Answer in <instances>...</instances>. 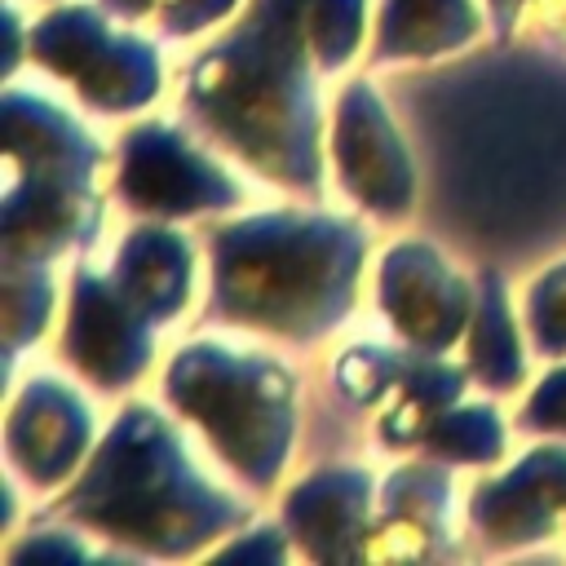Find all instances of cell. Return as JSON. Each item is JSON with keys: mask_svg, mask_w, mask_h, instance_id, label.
Returning a JSON list of instances; mask_svg holds the SVG:
<instances>
[{"mask_svg": "<svg viewBox=\"0 0 566 566\" xmlns=\"http://www.w3.org/2000/svg\"><path fill=\"white\" fill-rule=\"evenodd\" d=\"M88 433H93V420L84 402L62 380L35 376L9 407L4 447H9L13 469L35 491H49L80 464Z\"/></svg>", "mask_w": 566, "mask_h": 566, "instance_id": "13", "label": "cell"}, {"mask_svg": "<svg viewBox=\"0 0 566 566\" xmlns=\"http://www.w3.org/2000/svg\"><path fill=\"white\" fill-rule=\"evenodd\" d=\"M416 354L407 349H380V345H354L336 358V389L345 394V402L354 407H371V402H385L398 380L407 376Z\"/></svg>", "mask_w": 566, "mask_h": 566, "instance_id": "23", "label": "cell"}, {"mask_svg": "<svg viewBox=\"0 0 566 566\" xmlns=\"http://www.w3.org/2000/svg\"><path fill=\"white\" fill-rule=\"evenodd\" d=\"M217 557H248V562H283L287 557V539L279 526H256L252 535L226 544Z\"/></svg>", "mask_w": 566, "mask_h": 566, "instance_id": "29", "label": "cell"}, {"mask_svg": "<svg viewBox=\"0 0 566 566\" xmlns=\"http://www.w3.org/2000/svg\"><path fill=\"white\" fill-rule=\"evenodd\" d=\"M168 402L195 420L217 460L252 491H270L296 433V376L265 354L186 345L164 371Z\"/></svg>", "mask_w": 566, "mask_h": 566, "instance_id": "5", "label": "cell"}, {"mask_svg": "<svg viewBox=\"0 0 566 566\" xmlns=\"http://www.w3.org/2000/svg\"><path fill=\"white\" fill-rule=\"evenodd\" d=\"M367 234L327 212H261L208 230L203 323L252 327L292 345L323 340L358 301Z\"/></svg>", "mask_w": 566, "mask_h": 566, "instance_id": "3", "label": "cell"}, {"mask_svg": "<svg viewBox=\"0 0 566 566\" xmlns=\"http://www.w3.org/2000/svg\"><path fill=\"white\" fill-rule=\"evenodd\" d=\"M84 544L71 531H35L9 548V562H84Z\"/></svg>", "mask_w": 566, "mask_h": 566, "instance_id": "28", "label": "cell"}, {"mask_svg": "<svg viewBox=\"0 0 566 566\" xmlns=\"http://www.w3.org/2000/svg\"><path fill=\"white\" fill-rule=\"evenodd\" d=\"M420 451L442 464H491L504 455V424L491 407H447L424 429Z\"/></svg>", "mask_w": 566, "mask_h": 566, "instance_id": "21", "label": "cell"}, {"mask_svg": "<svg viewBox=\"0 0 566 566\" xmlns=\"http://www.w3.org/2000/svg\"><path fill=\"white\" fill-rule=\"evenodd\" d=\"M526 332L535 354L544 358L566 354V261L526 287Z\"/></svg>", "mask_w": 566, "mask_h": 566, "instance_id": "25", "label": "cell"}, {"mask_svg": "<svg viewBox=\"0 0 566 566\" xmlns=\"http://www.w3.org/2000/svg\"><path fill=\"white\" fill-rule=\"evenodd\" d=\"M115 199L142 217H195L243 203V190L168 124H133L119 137Z\"/></svg>", "mask_w": 566, "mask_h": 566, "instance_id": "7", "label": "cell"}, {"mask_svg": "<svg viewBox=\"0 0 566 566\" xmlns=\"http://www.w3.org/2000/svg\"><path fill=\"white\" fill-rule=\"evenodd\" d=\"M49 513L93 526L146 557H190L243 526L252 509L203 482L172 424L155 407L133 402L93 451L84 478L53 500L44 517Z\"/></svg>", "mask_w": 566, "mask_h": 566, "instance_id": "4", "label": "cell"}, {"mask_svg": "<svg viewBox=\"0 0 566 566\" xmlns=\"http://www.w3.org/2000/svg\"><path fill=\"white\" fill-rule=\"evenodd\" d=\"M310 0H252L186 75V119L301 199L323 195L318 102L310 88Z\"/></svg>", "mask_w": 566, "mask_h": 566, "instance_id": "2", "label": "cell"}, {"mask_svg": "<svg viewBox=\"0 0 566 566\" xmlns=\"http://www.w3.org/2000/svg\"><path fill=\"white\" fill-rule=\"evenodd\" d=\"M371 517V473L323 464L283 500V531L314 562H349L363 553Z\"/></svg>", "mask_w": 566, "mask_h": 566, "instance_id": "14", "label": "cell"}, {"mask_svg": "<svg viewBox=\"0 0 566 566\" xmlns=\"http://www.w3.org/2000/svg\"><path fill=\"white\" fill-rule=\"evenodd\" d=\"M168 0H102V9L106 13H115V18H150V13H159Z\"/></svg>", "mask_w": 566, "mask_h": 566, "instance_id": "31", "label": "cell"}, {"mask_svg": "<svg viewBox=\"0 0 566 566\" xmlns=\"http://www.w3.org/2000/svg\"><path fill=\"white\" fill-rule=\"evenodd\" d=\"M517 429L526 433H562L566 438V367L539 380V389L517 411Z\"/></svg>", "mask_w": 566, "mask_h": 566, "instance_id": "26", "label": "cell"}, {"mask_svg": "<svg viewBox=\"0 0 566 566\" xmlns=\"http://www.w3.org/2000/svg\"><path fill=\"white\" fill-rule=\"evenodd\" d=\"M464 367L473 380H482L495 394L517 389L526 376L509 296H504V270H495V265H482V274H478V305L469 318V363Z\"/></svg>", "mask_w": 566, "mask_h": 566, "instance_id": "20", "label": "cell"}, {"mask_svg": "<svg viewBox=\"0 0 566 566\" xmlns=\"http://www.w3.org/2000/svg\"><path fill=\"white\" fill-rule=\"evenodd\" d=\"M31 57L49 75L71 80L75 93L102 115L137 111L159 93L155 44L128 31H111L88 4L53 9L40 18L31 27Z\"/></svg>", "mask_w": 566, "mask_h": 566, "instance_id": "6", "label": "cell"}, {"mask_svg": "<svg viewBox=\"0 0 566 566\" xmlns=\"http://www.w3.org/2000/svg\"><path fill=\"white\" fill-rule=\"evenodd\" d=\"M464 380H469V367H451V363H442L438 354H420V349H416L407 376H402L398 389L385 398V411H380V420H376V442H380V447H394V451L420 447L424 429L460 398Z\"/></svg>", "mask_w": 566, "mask_h": 566, "instance_id": "19", "label": "cell"}, {"mask_svg": "<svg viewBox=\"0 0 566 566\" xmlns=\"http://www.w3.org/2000/svg\"><path fill=\"white\" fill-rule=\"evenodd\" d=\"M336 172L340 190L376 212L380 221H402L416 208V164L367 80H354L336 97Z\"/></svg>", "mask_w": 566, "mask_h": 566, "instance_id": "8", "label": "cell"}, {"mask_svg": "<svg viewBox=\"0 0 566 566\" xmlns=\"http://www.w3.org/2000/svg\"><path fill=\"white\" fill-rule=\"evenodd\" d=\"M389 93L429 164V221L455 252L522 270L566 243V62L500 40Z\"/></svg>", "mask_w": 566, "mask_h": 566, "instance_id": "1", "label": "cell"}, {"mask_svg": "<svg viewBox=\"0 0 566 566\" xmlns=\"http://www.w3.org/2000/svg\"><path fill=\"white\" fill-rule=\"evenodd\" d=\"M566 509V447H535L509 473L473 486L469 526L486 553H509L553 535Z\"/></svg>", "mask_w": 566, "mask_h": 566, "instance_id": "11", "label": "cell"}, {"mask_svg": "<svg viewBox=\"0 0 566 566\" xmlns=\"http://www.w3.org/2000/svg\"><path fill=\"white\" fill-rule=\"evenodd\" d=\"M0 301H4V358H13L22 345L40 340V332L49 327V310H53V283H49L44 261L4 256V274H0Z\"/></svg>", "mask_w": 566, "mask_h": 566, "instance_id": "22", "label": "cell"}, {"mask_svg": "<svg viewBox=\"0 0 566 566\" xmlns=\"http://www.w3.org/2000/svg\"><path fill=\"white\" fill-rule=\"evenodd\" d=\"M150 318L115 287V279L80 265L71 274V310L62 358L97 389H128L150 363Z\"/></svg>", "mask_w": 566, "mask_h": 566, "instance_id": "10", "label": "cell"}, {"mask_svg": "<svg viewBox=\"0 0 566 566\" xmlns=\"http://www.w3.org/2000/svg\"><path fill=\"white\" fill-rule=\"evenodd\" d=\"M526 9V0H491V22H495V40H509L517 13Z\"/></svg>", "mask_w": 566, "mask_h": 566, "instance_id": "32", "label": "cell"}, {"mask_svg": "<svg viewBox=\"0 0 566 566\" xmlns=\"http://www.w3.org/2000/svg\"><path fill=\"white\" fill-rule=\"evenodd\" d=\"M190 243L168 226H133L115 252V287L150 318L172 323L190 301Z\"/></svg>", "mask_w": 566, "mask_h": 566, "instance_id": "17", "label": "cell"}, {"mask_svg": "<svg viewBox=\"0 0 566 566\" xmlns=\"http://www.w3.org/2000/svg\"><path fill=\"white\" fill-rule=\"evenodd\" d=\"M473 0H385L380 27L371 44V62H402V57H438L478 35Z\"/></svg>", "mask_w": 566, "mask_h": 566, "instance_id": "18", "label": "cell"}, {"mask_svg": "<svg viewBox=\"0 0 566 566\" xmlns=\"http://www.w3.org/2000/svg\"><path fill=\"white\" fill-rule=\"evenodd\" d=\"M4 256L53 261L71 248H88L102 230V199L88 181L62 177H13L0 203Z\"/></svg>", "mask_w": 566, "mask_h": 566, "instance_id": "12", "label": "cell"}, {"mask_svg": "<svg viewBox=\"0 0 566 566\" xmlns=\"http://www.w3.org/2000/svg\"><path fill=\"white\" fill-rule=\"evenodd\" d=\"M230 9H234V0H168L155 13V22L164 35H195L212 22H221Z\"/></svg>", "mask_w": 566, "mask_h": 566, "instance_id": "27", "label": "cell"}, {"mask_svg": "<svg viewBox=\"0 0 566 566\" xmlns=\"http://www.w3.org/2000/svg\"><path fill=\"white\" fill-rule=\"evenodd\" d=\"M380 314L394 332L420 354H447L473 318L478 292L442 261V252L424 239L394 243L380 261L376 283Z\"/></svg>", "mask_w": 566, "mask_h": 566, "instance_id": "9", "label": "cell"}, {"mask_svg": "<svg viewBox=\"0 0 566 566\" xmlns=\"http://www.w3.org/2000/svg\"><path fill=\"white\" fill-rule=\"evenodd\" d=\"M447 495H451V478L442 464H429V455L394 469L380 491V517L367 526L363 557H433V553H442Z\"/></svg>", "mask_w": 566, "mask_h": 566, "instance_id": "16", "label": "cell"}, {"mask_svg": "<svg viewBox=\"0 0 566 566\" xmlns=\"http://www.w3.org/2000/svg\"><path fill=\"white\" fill-rule=\"evenodd\" d=\"M0 106H4V150H9L13 177L88 181L93 168L106 159V150L53 102L9 88Z\"/></svg>", "mask_w": 566, "mask_h": 566, "instance_id": "15", "label": "cell"}, {"mask_svg": "<svg viewBox=\"0 0 566 566\" xmlns=\"http://www.w3.org/2000/svg\"><path fill=\"white\" fill-rule=\"evenodd\" d=\"M305 31L318 71H340L363 40V0H310Z\"/></svg>", "mask_w": 566, "mask_h": 566, "instance_id": "24", "label": "cell"}, {"mask_svg": "<svg viewBox=\"0 0 566 566\" xmlns=\"http://www.w3.org/2000/svg\"><path fill=\"white\" fill-rule=\"evenodd\" d=\"M18 40H22V31H18V13L9 9V57H4V71L18 66Z\"/></svg>", "mask_w": 566, "mask_h": 566, "instance_id": "33", "label": "cell"}, {"mask_svg": "<svg viewBox=\"0 0 566 566\" xmlns=\"http://www.w3.org/2000/svg\"><path fill=\"white\" fill-rule=\"evenodd\" d=\"M531 27H535V35H539L544 44L566 49V0H535Z\"/></svg>", "mask_w": 566, "mask_h": 566, "instance_id": "30", "label": "cell"}]
</instances>
